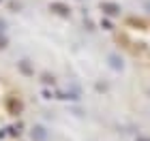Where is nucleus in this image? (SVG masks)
Listing matches in <instances>:
<instances>
[{"mask_svg": "<svg viewBox=\"0 0 150 141\" xmlns=\"http://www.w3.org/2000/svg\"><path fill=\"white\" fill-rule=\"evenodd\" d=\"M4 107H6V111L11 113V116H17V113H22V109H24V103L19 100L17 96H6V100H4Z\"/></svg>", "mask_w": 150, "mask_h": 141, "instance_id": "obj_1", "label": "nucleus"}, {"mask_svg": "<svg viewBox=\"0 0 150 141\" xmlns=\"http://www.w3.org/2000/svg\"><path fill=\"white\" fill-rule=\"evenodd\" d=\"M0 30H4V22H0Z\"/></svg>", "mask_w": 150, "mask_h": 141, "instance_id": "obj_5", "label": "nucleus"}, {"mask_svg": "<svg viewBox=\"0 0 150 141\" xmlns=\"http://www.w3.org/2000/svg\"><path fill=\"white\" fill-rule=\"evenodd\" d=\"M4 47H6V39L0 36V49H4Z\"/></svg>", "mask_w": 150, "mask_h": 141, "instance_id": "obj_4", "label": "nucleus"}, {"mask_svg": "<svg viewBox=\"0 0 150 141\" xmlns=\"http://www.w3.org/2000/svg\"><path fill=\"white\" fill-rule=\"evenodd\" d=\"M19 71H22L24 75H32V73H35V71H32V66L28 64V60H22V62H19Z\"/></svg>", "mask_w": 150, "mask_h": 141, "instance_id": "obj_3", "label": "nucleus"}, {"mask_svg": "<svg viewBox=\"0 0 150 141\" xmlns=\"http://www.w3.org/2000/svg\"><path fill=\"white\" fill-rule=\"evenodd\" d=\"M30 139H32V141H45V139H47L45 126H41V124L32 126V128H30Z\"/></svg>", "mask_w": 150, "mask_h": 141, "instance_id": "obj_2", "label": "nucleus"}]
</instances>
